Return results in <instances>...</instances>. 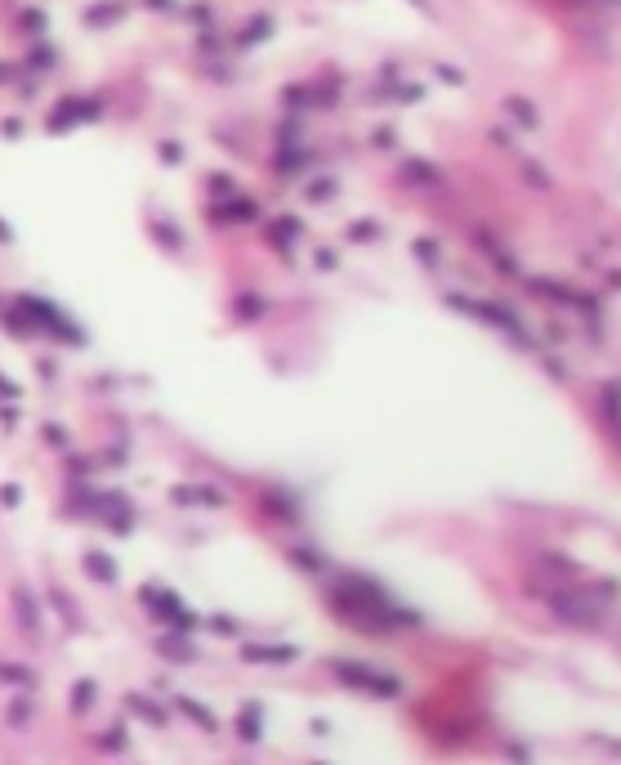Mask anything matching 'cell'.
I'll return each mask as SVG.
<instances>
[{
  "mask_svg": "<svg viewBox=\"0 0 621 765\" xmlns=\"http://www.w3.org/2000/svg\"><path fill=\"white\" fill-rule=\"evenodd\" d=\"M0 502H5V506H18V502H22L18 483H5V488H0Z\"/></svg>",
  "mask_w": 621,
  "mask_h": 765,
  "instance_id": "8992f818",
  "label": "cell"
},
{
  "mask_svg": "<svg viewBox=\"0 0 621 765\" xmlns=\"http://www.w3.org/2000/svg\"><path fill=\"white\" fill-rule=\"evenodd\" d=\"M85 573H90V577H99V582H112V577H116V564H112V560H103L99 551H90V555H85Z\"/></svg>",
  "mask_w": 621,
  "mask_h": 765,
  "instance_id": "3957f363",
  "label": "cell"
},
{
  "mask_svg": "<svg viewBox=\"0 0 621 765\" xmlns=\"http://www.w3.org/2000/svg\"><path fill=\"white\" fill-rule=\"evenodd\" d=\"M45 439H50L54 447H63V443H67V434H63V430H58V425H45Z\"/></svg>",
  "mask_w": 621,
  "mask_h": 765,
  "instance_id": "52a82bcc",
  "label": "cell"
},
{
  "mask_svg": "<svg viewBox=\"0 0 621 765\" xmlns=\"http://www.w3.org/2000/svg\"><path fill=\"white\" fill-rule=\"evenodd\" d=\"M14 613H18L22 631H36V627H41V613H36V604H32L27 587H14Z\"/></svg>",
  "mask_w": 621,
  "mask_h": 765,
  "instance_id": "7a4b0ae2",
  "label": "cell"
},
{
  "mask_svg": "<svg viewBox=\"0 0 621 765\" xmlns=\"http://www.w3.org/2000/svg\"><path fill=\"white\" fill-rule=\"evenodd\" d=\"M0 242H9V224H0Z\"/></svg>",
  "mask_w": 621,
  "mask_h": 765,
  "instance_id": "9c48e42d",
  "label": "cell"
},
{
  "mask_svg": "<svg viewBox=\"0 0 621 765\" xmlns=\"http://www.w3.org/2000/svg\"><path fill=\"white\" fill-rule=\"evenodd\" d=\"M0 680H9V685H32V672L27 667H14V662H0Z\"/></svg>",
  "mask_w": 621,
  "mask_h": 765,
  "instance_id": "277c9868",
  "label": "cell"
},
{
  "mask_svg": "<svg viewBox=\"0 0 621 765\" xmlns=\"http://www.w3.org/2000/svg\"><path fill=\"white\" fill-rule=\"evenodd\" d=\"M90 694H94V685H90V680H81V685L72 689V707L85 712V707H90Z\"/></svg>",
  "mask_w": 621,
  "mask_h": 765,
  "instance_id": "5b68a950",
  "label": "cell"
},
{
  "mask_svg": "<svg viewBox=\"0 0 621 765\" xmlns=\"http://www.w3.org/2000/svg\"><path fill=\"white\" fill-rule=\"evenodd\" d=\"M0 394H5V398H14V394H18V385H14V381H5V376H0Z\"/></svg>",
  "mask_w": 621,
  "mask_h": 765,
  "instance_id": "ba28073f",
  "label": "cell"
},
{
  "mask_svg": "<svg viewBox=\"0 0 621 765\" xmlns=\"http://www.w3.org/2000/svg\"><path fill=\"white\" fill-rule=\"evenodd\" d=\"M22 309H27L36 322H45L50 332H58V340H81V332H72V327H67L63 318H58V313H54L50 305H45V300H36V296H22Z\"/></svg>",
  "mask_w": 621,
  "mask_h": 765,
  "instance_id": "6da1fadb",
  "label": "cell"
}]
</instances>
